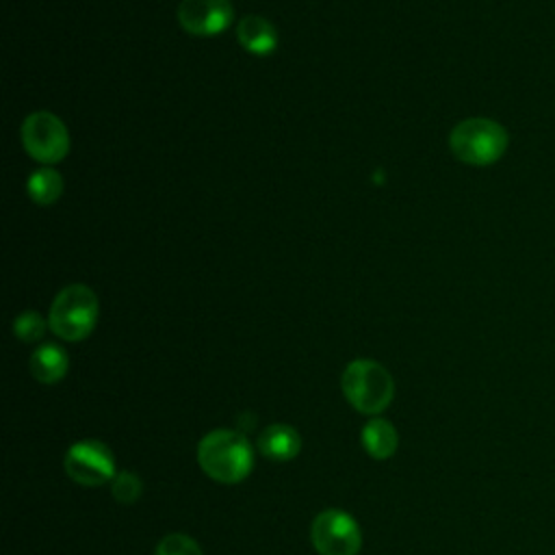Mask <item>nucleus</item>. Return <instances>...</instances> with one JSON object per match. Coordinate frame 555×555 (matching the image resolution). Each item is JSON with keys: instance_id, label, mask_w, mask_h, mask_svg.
I'll list each match as a JSON object with an SVG mask.
<instances>
[{"instance_id": "7ed1b4c3", "label": "nucleus", "mask_w": 555, "mask_h": 555, "mask_svg": "<svg viewBox=\"0 0 555 555\" xmlns=\"http://www.w3.org/2000/svg\"><path fill=\"white\" fill-rule=\"evenodd\" d=\"M343 395L362 414L384 412L395 395L390 373L375 360H353L347 364L343 379Z\"/></svg>"}, {"instance_id": "f03ea898", "label": "nucleus", "mask_w": 555, "mask_h": 555, "mask_svg": "<svg viewBox=\"0 0 555 555\" xmlns=\"http://www.w3.org/2000/svg\"><path fill=\"white\" fill-rule=\"evenodd\" d=\"M507 130L494 119L470 117L460 121L449 137L451 152L457 160L475 167L496 163L507 150Z\"/></svg>"}, {"instance_id": "0eeeda50", "label": "nucleus", "mask_w": 555, "mask_h": 555, "mask_svg": "<svg viewBox=\"0 0 555 555\" xmlns=\"http://www.w3.org/2000/svg\"><path fill=\"white\" fill-rule=\"evenodd\" d=\"M65 473L80 486H102L115 477V457L100 440H80L65 453Z\"/></svg>"}, {"instance_id": "f257e3e1", "label": "nucleus", "mask_w": 555, "mask_h": 555, "mask_svg": "<svg viewBox=\"0 0 555 555\" xmlns=\"http://www.w3.org/2000/svg\"><path fill=\"white\" fill-rule=\"evenodd\" d=\"M197 462L202 470L215 481L238 483L249 475L254 466V453L241 431L215 429L199 440Z\"/></svg>"}, {"instance_id": "dca6fc26", "label": "nucleus", "mask_w": 555, "mask_h": 555, "mask_svg": "<svg viewBox=\"0 0 555 555\" xmlns=\"http://www.w3.org/2000/svg\"><path fill=\"white\" fill-rule=\"evenodd\" d=\"M13 332H15V336H17L20 340H24V343H35V340H39V338L43 336V332H46V321H43L37 312L28 310V312H22V314L15 319Z\"/></svg>"}, {"instance_id": "f8f14e48", "label": "nucleus", "mask_w": 555, "mask_h": 555, "mask_svg": "<svg viewBox=\"0 0 555 555\" xmlns=\"http://www.w3.org/2000/svg\"><path fill=\"white\" fill-rule=\"evenodd\" d=\"M362 444L371 457L386 460L397 451L399 434L392 427V423L375 416L362 427Z\"/></svg>"}, {"instance_id": "9d476101", "label": "nucleus", "mask_w": 555, "mask_h": 555, "mask_svg": "<svg viewBox=\"0 0 555 555\" xmlns=\"http://www.w3.org/2000/svg\"><path fill=\"white\" fill-rule=\"evenodd\" d=\"M258 449L264 457L284 462L299 453L301 440H299L297 429L278 423V425H269L267 429H262V434L258 436Z\"/></svg>"}, {"instance_id": "ddd939ff", "label": "nucleus", "mask_w": 555, "mask_h": 555, "mask_svg": "<svg viewBox=\"0 0 555 555\" xmlns=\"http://www.w3.org/2000/svg\"><path fill=\"white\" fill-rule=\"evenodd\" d=\"M63 193V178L52 167H41L28 178V195L37 204H54Z\"/></svg>"}, {"instance_id": "39448f33", "label": "nucleus", "mask_w": 555, "mask_h": 555, "mask_svg": "<svg viewBox=\"0 0 555 555\" xmlns=\"http://www.w3.org/2000/svg\"><path fill=\"white\" fill-rule=\"evenodd\" d=\"M310 538L319 555H358L362 546L358 522L343 509L321 512L312 520Z\"/></svg>"}, {"instance_id": "423d86ee", "label": "nucleus", "mask_w": 555, "mask_h": 555, "mask_svg": "<svg viewBox=\"0 0 555 555\" xmlns=\"http://www.w3.org/2000/svg\"><path fill=\"white\" fill-rule=\"evenodd\" d=\"M22 141L26 152L37 158L39 163H56L65 158L69 150V134L63 126V121L48 113L37 111L30 113L22 124Z\"/></svg>"}, {"instance_id": "4468645a", "label": "nucleus", "mask_w": 555, "mask_h": 555, "mask_svg": "<svg viewBox=\"0 0 555 555\" xmlns=\"http://www.w3.org/2000/svg\"><path fill=\"white\" fill-rule=\"evenodd\" d=\"M141 490H143L141 479L132 470H121L113 479V496L124 505L134 503L141 496Z\"/></svg>"}, {"instance_id": "6e6552de", "label": "nucleus", "mask_w": 555, "mask_h": 555, "mask_svg": "<svg viewBox=\"0 0 555 555\" xmlns=\"http://www.w3.org/2000/svg\"><path fill=\"white\" fill-rule=\"evenodd\" d=\"M230 0H182L178 7V20L182 28L197 37H212L223 33L232 24Z\"/></svg>"}, {"instance_id": "20e7f679", "label": "nucleus", "mask_w": 555, "mask_h": 555, "mask_svg": "<svg viewBox=\"0 0 555 555\" xmlns=\"http://www.w3.org/2000/svg\"><path fill=\"white\" fill-rule=\"evenodd\" d=\"M50 327L63 340H82L98 321V297L85 284L65 286L52 301Z\"/></svg>"}, {"instance_id": "9b49d317", "label": "nucleus", "mask_w": 555, "mask_h": 555, "mask_svg": "<svg viewBox=\"0 0 555 555\" xmlns=\"http://www.w3.org/2000/svg\"><path fill=\"white\" fill-rule=\"evenodd\" d=\"M67 353L59 345H41L30 356V373L41 384H56L67 373Z\"/></svg>"}, {"instance_id": "1a4fd4ad", "label": "nucleus", "mask_w": 555, "mask_h": 555, "mask_svg": "<svg viewBox=\"0 0 555 555\" xmlns=\"http://www.w3.org/2000/svg\"><path fill=\"white\" fill-rule=\"evenodd\" d=\"M236 37L238 43L258 56L271 54L278 46V33L273 28V24L260 15H247L238 22L236 26Z\"/></svg>"}, {"instance_id": "2eb2a0df", "label": "nucleus", "mask_w": 555, "mask_h": 555, "mask_svg": "<svg viewBox=\"0 0 555 555\" xmlns=\"http://www.w3.org/2000/svg\"><path fill=\"white\" fill-rule=\"evenodd\" d=\"M156 555H204V553L193 538L184 533H169L158 542Z\"/></svg>"}]
</instances>
